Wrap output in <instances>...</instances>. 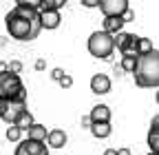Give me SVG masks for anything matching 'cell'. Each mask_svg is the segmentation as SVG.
<instances>
[{
	"mask_svg": "<svg viewBox=\"0 0 159 155\" xmlns=\"http://www.w3.org/2000/svg\"><path fill=\"white\" fill-rule=\"evenodd\" d=\"M13 155H49V146L47 142H35V140H22L16 146Z\"/></svg>",
	"mask_w": 159,
	"mask_h": 155,
	"instance_id": "obj_6",
	"label": "cell"
},
{
	"mask_svg": "<svg viewBox=\"0 0 159 155\" xmlns=\"http://www.w3.org/2000/svg\"><path fill=\"white\" fill-rule=\"evenodd\" d=\"M33 124H35V122H33V115H31V111H29V109H27L22 115H20L18 122H16V126H18V129H22V131H29Z\"/></svg>",
	"mask_w": 159,
	"mask_h": 155,
	"instance_id": "obj_18",
	"label": "cell"
},
{
	"mask_svg": "<svg viewBox=\"0 0 159 155\" xmlns=\"http://www.w3.org/2000/svg\"><path fill=\"white\" fill-rule=\"evenodd\" d=\"M60 87H62V89H71V87H73V78L66 73V75H64V80L60 82Z\"/></svg>",
	"mask_w": 159,
	"mask_h": 155,
	"instance_id": "obj_23",
	"label": "cell"
},
{
	"mask_svg": "<svg viewBox=\"0 0 159 155\" xmlns=\"http://www.w3.org/2000/svg\"><path fill=\"white\" fill-rule=\"evenodd\" d=\"M155 100H157V104H159V89H157V93H155Z\"/></svg>",
	"mask_w": 159,
	"mask_h": 155,
	"instance_id": "obj_32",
	"label": "cell"
},
{
	"mask_svg": "<svg viewBox=\"0 0 159 155\" xmlns=\"http://www.w3.org/2000/svg\"><path fill=\"white\" fill-rule=\"evenodd\" d=\"M69 140V135L62 129H51L49 131V138H47V146L49 148H62Z\"/></svg>",
	"mask_w": 159,
	"mask_h": 155,
	"instance_id": "obj_10",
	"label": "cell"
},
{
	"mask_svg": "<svg viewBox=\"0 0 159 155\" xmlns=\"http://www.w3.org/2000/svg\"><path fill=\"white\" fill-rule=\"evenodd\" d=\"M89 53L93 58H97V60H108V58L113 55L115 51V35L106 33V31H93L89 35Z\"/></svg>",
	"mask_w": 159,
	"mask_h": 155,
	"instance_id": "obj_4",
	"label": "cell"
},
{
	"mask_svg": "<svg viewBox=\"0 0 159 155\" xmlns=\"http://www.w3.org/2000/svg\"><path fill=\"white\" fill-rule=\"evenodd\" d=\"M122 29H124V18H104L102 31H106L111 35H117V33H122Z\"/></svg>",
	"mask_w": 159,
	"mask_h": 155,
	"instance_id": "obj_11",
	"label": "cell"
},
{
	"mask_svg": "<svg viewBox=\"0 0 159 155\" xmlns=\"http://www.w3.org/2000/svg\"><path fill=\"white\" fill-rule=\"evenodd\" d=\"M146 142H148L150 153H157V155H159V124H150Z\"/></svg>",
	"mask_w": 159,
	"mask_h": 155,
	"instance_id": "obj_13",
	"label": "cell"
},
{
	"mask_svg": "<svg viewBox=\"0 0 159 155\" xmlns=\"http://www.w3.org/2000/svg\"><path fill=\"white\" fill-rule=\"evenodd\" d=\"M104 155H117V148H106Z\"/></svg>",
	"mask_w": 159,
	"mask_h": 155,
	"instance_id": "obj_30",
	"label": "cell"
},
{
	"mask_svg": "<svg viewBox=\"0 0 159 155\" xmlns=\"http://www.w3.org/2000/svg\"><path fill=\"white\" fill-rule=\"evenodd\" d=\"M89 115H91L93 124H111V109L106 104H95Z\"/></svg>",
	"mask_w": 159,
	"mask_h": 155,
	"instance_id": "obj_9",
	"label": "cell"
},
{
	"mask_svg": "<svg viewBox=\"0 0 159 155\" xmlns=\"http://www.w3.org/2000/svg\"><path fill=\"white\" fill-rule=\"evenodd\" d=\"M146 155H157V153H146Z\"/></svg>",
	"mask_w": 159,
	"mask_h": 155,
	"instance_id": "obj_33",
	"label": "cell"
},
{
	"mask_svg": "<svg viewBox=\"0 0 159 155\" xmlns=\"http://www.w3.org/2000/svg\"><path fill=\"white\" fill-rule=\"evenodd\" d=\"M0 100L5 102H27V89L20 75L5 71L0 73Z\"/></svg>",
	"mask_w": 159,
	"mask_h": 155,
	"instance_id": "obj_3",
	"label": "cell"
},
{
	"mask_svg": "<svg viewBox=\"0 0 159 155\" xmlns=\"http://www.w3.org/2000/svg\"><path fill=\"white\" fill-rule=\"evenodd\" d=\"M7 31L13 40L27 42L35 40L38 33L42 31V16H40V0L29 2V0H18L16 7L5 16Z\"/></svg>",
	"mask_w": 159,
	"mask_h": 155,
	"instance_id": "obj_1",
	"label": "cell"
},
{
	"mask_svg": "<svg viewBox=\"0 0 159 155\" xmlns=\"http://www.w3.org/2000/svg\"><path fill=\"white\" fill-rule=\"evenodd\" d=\"M44 67H47L44 60H38V62H35V69H38V71H44Z\"/></svg>",
	"mask_w": 159,
	"mask_h": 155,
	"instance_id": "obj_26",
	"label": "cell"
},
{
	"mask_svg": "<svg viewBox=\"0 0 159 155\" xmlns=\"http://www.w3.org/2000/svg\"><path fill=\"white\" fill-rule=\"evenodd\" d=\"M9 71L18 75L20 71H22V62H20V60H11V62H9Z\"/></svg>",
	"mask_w": 159,
	"mask_h": 155,
	"instance_id": "obj_22",
	"label": "cell"
},
{
	"mask_svg": "<svg viewBox=\"0 0 159 155\" xmlns=\"http://www.w3.org/2000/svg\"><path fill=\"white\" fill-rule=\"evenodd\" d=\"M25 111H27V102H7V111H5V115H2V120L11 126V124L18 122V118H20Z\"/></svg>",
	"mask_w": 159,
	"mask_h": 155,
	"instance_id": "obj_7",
	"label": "cell"
},
{
	"mask_svg": "<svg viewBox=\"0 0 159 155\" xmlns=\"http://www.w3.org/2000/svg\"><path fill=\"white\" fill-rule=\"evenodd\" d=\"M99 2H102V0H82V5H84L86 9H93V7H99Z\"/></svg>",
	"mask_w": 159,
	"mask_h": 155,
	"instance_id": "obj_24",
	"label": "cell"
},
{
	"mask_svg": "<svg viewBox=\"0 0 159 155\" xmlns=\"http://www.w3.org/2000/svg\"><path fill=\"white\" fill-rule=\"evenodd\" d=\"M91 91L97 95H106L111 91V78L106 73H95L91 78Z\"/></svg>",
	"mask_w": 159,
	"mask_h": 155,
	"instance_id": "obj_8",
	"label": "cell"
},
{
	"mask_svg": "<svg viewBox=\"0 0 159 155\" xmlns=\"http://www.w3.org/2000/svg\"><path fill=\"white\" fill-rule=\"evenodd\" d=\"M27 138H29V140H35V142H47V138H49L47 126H42V124L35 122V124L27 131Z\"/></svg>",
	"mask_w": 159,
	"mask_h": 155,
	"instance_id": "obj_14",
	"label": "cell"
},
{
	"mask_svg": "<svg viewBox=\"0 0 159 155\" xmlns=\"http://www.w3.org/2000/svg\"><path fill=\"white\" fill-rule=\"evenodd\" d=\"M5 111H7V102H5V100H0V118L5 115Z\"/></svg>",
	"mask_w": 159,
	"mask_h": 155,
	"instance_id": "obj_27",
	"label": "cell"
},
{
	"mask_svg": "<svg viewBox=\"0 0 159 155\" xmlns=\"http://www.w3.org/2000/svg\"><path fill=\"white\" fill-rule=\"evenodd\" d=\"M64 75H66V71H64V69L55 67V69L51 71V80H55V82H62V80H64Z\"/></svg>",
	"mask_w": 159,
	"mask_h": 155,
	"instance_id": "obj_21",
	"label": "cell"
},
{
	"mask_svg": "<svg viewBox=\"0 0 159 155\" xmlns=\"http://www.w3.org/2000/svg\"><path fill=\"white\" fill-rule=\"evenodd\" d=\"M150 124H159V113H157V115H152V122H150Z\"/></svg>",
	"mask_w": 159,
	"mask_h": 155,
	"instance_id": "obj_31",
	"label": "cell"
},
{
	"mask_svg": "<svg viewBox=\"0 0 159 155\" xmlns=\"http://www.w3.org/2000/svg\"><path fill=\"white\" fill-rule=\"evenodd\" d=\"M117 155H130V148H117Z\"/></svg>",
	"mask_w": 159,
	"mask_h": 155,
	"instance_id": "obj_29",
	"label": "cell"
},
{
	"mask_svg": "<svg viewBox=\"0 0 159 155\" xmlns=\"http://www.w3.org/2000/svg\"><path fill=\"white\" fill-rule=\"evenodd\" d=\"M22 133H25L22 129H18L16 124H11V126L7 129V133H5V135H7V140H9V142H13V144H16V142H22V140H20V138H22Z\"/></svg>",
	"mask_w": 159,
	"mask_h": 155,
	"instance_id": "obj_20",
	"label": "cell"
},
{
	"mask_svg": "<svg viewBox=\"0 0 159 155\" xmlns=\"http://www.w3.org/2000/svg\"><path fill=\"white\" fill-rule=\"evenodd\" d=\"M135 84L142 89H159V49L139 58V67L135 71Z\"/></svg>",
	"mask_w": 159,
	"mask_h": 155,
	"instance_id": "obj_2",
	"label": "cell"
},
{
	"mask_svg": "<svg viewBox=\"0 0 159 155\" xmlns=\"http://www.w3.org/2000/svg\"><path fill=\"white\" fill-rule=\"evenodd\" d=\"M42 16V29H57L60 27V11H44V13H40Z\"/></svg>",
	"mask_w": 159,
	"mask_h": 155,
	"instance_id": "obj_12",
	"label": "cell"
},
{
	"mask_svg": "<svg viewBox=\"0 0 159 155\" xmlns=\"http://www.w3.org/2000/svg\"><path fill=\"white\" fill-rule=\"evenodd\" d=\"M5 71H9V62H2V60H0V73H5Z\"/></svg>",
	"mask_w": 159,
	"mask_h": 155,
	"instance_id": "obj_28",
	"label": "cell"
},
{
	"mask_svg": "<svg viewBox=\"0 0 159 155\" xmlns=\"http://www.w3.org/2000/svg\"><path fill=\"white\" fill-rule=\"evenodd\" d=\"M150 51H155V49H152V42L148 40V38H142V35H139V40H137V55L142 58V55H146V53H150Z\"/></svg>",
	"mask_w": 159,
	"mask_h": 155,
	"instance_id": "obj_19",
	"label": "cell"
},
{
	"mask_svg": "<svg viewBox=\"0 0 159 155\" xmlns=\"http://www.w3.org/2000/svg\"><path fill=\"white\" fill-rule=\"evenodd\" d=\"M128 9V0H102L99 2V11L104 13V18H122Z\"/></svg>",
	"mask_w": 159,
	"mask_h": 155,
	"instance_id": "obj_5",
	"label": "cell"
},
{
	"mask_svg": "<svg viewBox=\"0 0 159 155\" xmlns=\"http://www.w3.org/2000/svg\"><path fill=\"white\" fill-rule=\"evenodd\" d=\"M122 67L126 73H133L135 75V71H137V67H139V55H122Z\"/></svg>",
	"mask_w": 159,
	"mask_h": 155,
	"instance_id": "obj_15",
	"label": "cell"
},
{
	"mask_svg": "<svg viewBox=\"0 0 159 155\" xmlns=\"http://www.w3.org/2000/svg\"><path fill=\"white\" fill-rule=\"evenodd\" d=\"M64 7V0H40V13L44 11H60Z\"/></svg>",
	"mask_w": 159,
	"mask_h": 155,
	"instance_id": "obj_17",
	"label": "cell"
},
{
	"mask_svg": "<svg viewBox=\"0 0 159 155\" xmlns=\"http://www.w3.org/2000/svg\"><path fill=\"white\" fill-rule=\"evenodd\" d=\"M122 18H124V22H130V20H135V11H133V9H128Z\"/></svg>",
	"mask_w": 159,
	"mask_h": 155,
	"instance_id": "obj_25",
	"label": "cell"
},
{
	"mask_svg": "<svg viewBox=\"0 0 159 155\" xmlns=\"http://www.w3.org/2000/svg\"><path fill=\"white\" fill-rule=\"evenodd\" d=\"M91 133H93V138L104 140V138H108V135L113 133V126L111 124H93L91 126Z\"/></svg>",
	"mask_w": 159,
	"mask_h": 155,
	"instance_id": "obj_16",
	"label": "cell"
}]
</instances>
